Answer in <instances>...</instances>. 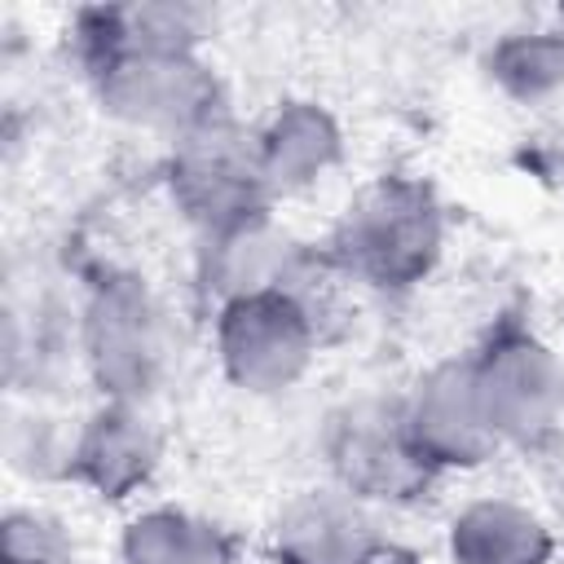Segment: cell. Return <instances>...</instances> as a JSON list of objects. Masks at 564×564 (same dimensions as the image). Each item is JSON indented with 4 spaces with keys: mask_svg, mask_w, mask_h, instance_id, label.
<instances>
[{
    "mask_svg": "<svg viewBox=\"0 0 564 564\" xmlns=\"http://www.w3.org/2000/svg\"><path fill=\"white\" fill-rule=\"evenodd\" d=\"M441 256V207L414 176H383L339 216L326 260L366 286L405 291L432 273Z\"/></svg>",
    "mask_w": 564,
    "mask_h": 564,
    "instance_id": "obj_1",
    "label": "cell"
},
{
    "mask_svg": "<svg viewBox=\"0 0 564 564\" xmlns=\"http://www.w3.org/2000/svg\"><path fill=\"white\" fill-rule=\"evenodd\" d=\"M172 194L189 220L212 234L238 229L269 216V181L260 172V145L225 115L176 137L172 150Z\"/></svg>",
    "mask_w": 564,
    "mask_h": 564,
    "instance_id": "obj_2",
    "label": "cell"
},
{
    "mask_svg": "<svg viewBox=\"0 0 564 564\" xmlns=\"http://www.w3.org/2000/svg\"><path fill=\"white\" fill-rule=\"evenodd\" d=\"M476 397L485 405L498 441L542 445L564 414V366L560 357L520 326V317H502L485 348L471 357Z\"/></svg>",
    "mask_w": 564,
    "mask_h": 564,
    "instance_id": "obj_3",
    "label": "cell"
},
{
    "mask_svg": "<svg viewBox=\"0 0 564 564\" xmlns=\"http://www.w3.org/2000/svg\"><path fill=\"white\" fill-rule=\"evenodd\" d=\"M216 348L225 375L238 388L247 392L291 388L317 348V313L295 286L234 295L220 304Z\"/></svg>",
    "mask_w": 564,
    "mask_h": 564,
    "instance_id": "obj_4",
    "label": "cell"
},
{
    "mask_svg": "<svg viewBox=\"0 0 564 564\" xmlns=\"http://www.w3.org/2000/svg\"><path fill=\"white\" fill-rule=\"evenodd\" d=\"M326 454L339 476V489H348L352 498L405 502L419 498L436 476L410 441L401 401L370 397L339 410L326 432Z\"/></svg>",
    "mask_w": 564,
    "mask_h": 564,
    "instance_id": "obj_5",
    "label": "cell"
},
{
    "mask_svg": "<svg viewBox=\"0 0 564 564\" xmlns=\"http://www.w3.org/2000/svg\"><path fill=\"white\" fill-rule=\"evenodd\" d=\"M93 75L106 110L145 128H172L181 137L220 115L216 84L189 53H119Z\"/></svg>",
    "mask_w": 564,
    "mask_h": 564,
    "instance_id": "obj_6",
    "label": "cell"
},
{
    "mask_svg": "<svg viewBox=\"0 0 564 564\" xmlns=\"http://www.w3.org/2000/svg\"><path fill=\"white\" fill-rule=\"evenodd\" d=\"M88 361L115 401L150 392L163 366V317L137 278H106L88 308Z\"/></svg>",
    "mask_w": 564,
    "mask_h": 564,
    "instance_id": "obj_7",
    "label": "cell"
},
{
    "mask_svg": "<svg viewBox=\"0 0 564 564\" xmlns=\"http://www.w3.org/2000/svg\"><path fill=\"white\" fill-rule=\"evenodd\" d=\"M405 427L414 449L427 458L432 471L441 467H480L498 449V432L485 419L476 397L471 361L436 366L419 392L405 401Z\"/></svg>",
    "mask_w": 564,
    "mask_h": 564,
    "instance_id": "obj_8",
    "label": "cell"
},
{
    "mask_svg": "<svg viewBox=\"0 0 564 564\" xmlns=\"http://www.w3.org/2000/svg\"><path fill=\"white\" fill-rule=\"evenodd\" d=\"M278 564H383L392 538L348 489L300 494L273 529Z\"/></svg>",
    "mask_w": 564,
    "mask_h": 564,
    "instance_id": "obj_9",
    "label": "cell"
},
{
    "mask_svg": "<svg viewBox=\"0 0 564 564\" xmlns=\"http://www.w3.org/2000/svg\"><path fill=\"white\" fill-rule=\"evenodd\" d=\"M159 463V436L137 401H110L88 419L70 449V476L97 489L101 498H128L150 480Z\"/></svg>",
    "mask_w": 564,
    "mask_h": 564,
    "instance_id": "obj_10",
    "label": "cell"
},
{
    "mask_svg": "<svg viewBox=\"0 0 564 564\" xmlns=\"http://www.w3.org/2000/svg\"><path fill=\"white\" fill-rule=\"evenodd\" d=\"M551 546L555 542L546 524L507 498L471 502L449 533V551L458 564H546Z\"/></svg>",
    "mask_w": 564,
    "mask_h": 564,
    "instance_id": "obj_11",
    "label": "cell"
},
{
    "mask_svg": "<svg viewBox=\"0 0 564 564\" xmlns=\"http://www.w3.org/2000/svg\"><path fill=\"white\" fill-rule=\"evenodd\" d=\"M256 145L269 189H295L339 159V128L330 123L326 110L295 101L278 110V119L256 137Z\"/></svg>",
    "mask_w": 564,
    "mask_h": 564,
    "instance_id": "obj_12",
    "label": "cell"
},
{
    "mask_svg": "<svg viewBox=\"0 0 564 564\" xmlns=\"http://www.w3.org/2000/svg\"><path fill=\"white\" fill-rule=\"evenodd\" d=\"M123 564H234V538L189 511H145L123 533Z\"/></svg>",
    "mask_w": 564,
    "mask_h": 564,
    "instance_id": "obj_13",
    "label": "cell"
},
{
    "mask_svg": "<svg viewBox=\"0 0 564 564\" xmlns=\"http://www.w3.org/2000/svg\"><path fill=\"white\" fill-rule=\"evenodd\" d=\"M489 70L520 101L551 97L555 88H564V35L555 31L511 35L489 53Z\"/></svg>",
    "mask_w": 564,
    "mask_h": 564,
    "instance_id": "obj_14",
    "label": "cell"
},
{
    "mask_svg": "<svg viewBox=\"0 0 564 564\" xmlns=\"http://www.w3.org/2000/svg\"><path fill=\"white\" fill-rule=\"evenodd\" d=\"M4 564H66V546L48 520L9 516L4 520Z\"/></svg>",
    "mask_w": 564,
    "mask_h": 564,
    "instance_id": "obj_15",
    "label": "cell"
}]
</instances>
